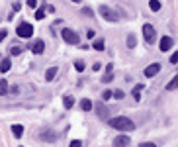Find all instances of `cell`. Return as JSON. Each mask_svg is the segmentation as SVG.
Masks as SVG:
<instances>
[{"label":"cell","mask_w":178,"mask_h":147,"mask_svg":"<svg viewBox=\"0 0 178 147\" xmlns=\"http://www.w3.org/2000/svg\"><path fill=\"white\" fill-rule=\"evenodd\" d=\"M145 90V86L143 85H137L135 88H133V98H135V100H141V92Z\"/></svg>","instance_id":"4fadbf2b"},{"label":"cell","mask_w":178,"mask_h":147,"mask_svg":"<svg viewBox=\"0 0 178 147\" xmlns=\"http://www.w3.org/2000/svg\"><path fill=\"white\" fill-rule=\"evenodd\" d=\"M6 30H0V41H4V39H6Z\"/></svg>","instance_id":"d6a6232c"},{"label":"cell","mask_w":178,"mask_h":147,"mask_svg":"<svg viewBox=\"0 0 178 147\" xmlns=\"http://www.w3.org/2000/svg\"><path fill=\"white\" fill-rule=\"evenodd\" d=\"M135 43H137L135 34H129V35H127V47H135Z\"/></svg>","instance_id":"ffe728a7"},{"label":"cell","mask_w":178,"mask_h":147,"mask_svg":"<svg viewBox=\"0 0 178 147\" xmlns=\"http://www.w3.org/2000/svg\"><path fill=\"white\" fill-rule=\"evenodd\" d=\"M149 8L153 10V12H159V10H160V2H159V0H151V2H149Z\"/></svg>","instance_id":"d6986e66"},{"label":"cell","mask_w":178,"mask_h":147,"mask_svg":"<svg viewBox=\"0 0 178 147\" xmlns=\"http://www.w3.org/2000/svg\"><path fill=\"white\" fill-rule=\"evenodd\" d=\"M71 147H82V141L74 139V141H71Z\"/></svg>","instance_id":"f546056e"},{"label":"cell","mask_w":178,"mask_h":147,"mask_svg":"<svg viewBox=\"0 0 178 147\" xmlns=\"http://www.w3.org/2000/svg\"><path fill=\"white\" fill-rule=\"evenodd\" d=\"M57 73H59V69H57V67H51V69H47V73H45V78H47V81H53Z\"/></svg>","instance_id":"5bb4252c"},{"label":"cell","mask_w":178,"mask_h":147,"mask_svg":"<svg viewBox=\"0 0 178 147\" xmlns=\"http://www.w3.org/2000/svg\"><path fill=\"white\" fill-rule=\"evenodd\" d=\"M143 35H145V41H147V43H153L155 38H157V31H155V28L151 24H145L143 26Z\"/></svg>","instance_id":"277c9868"},{"label":"cell","mask_w":178,"mask_h":147,"mask_svg":"<svg viewBox=\"0 0 178 147\" xmlns=\"http://www.w3.org/2000/svg\"><path fill=\"white\" fill-rule=\"evenodd\" d=\"M159 71H160V65L159 63H153V65H149L145 69V77H155V75H159Z\"/></svg>","instance_id":"9c48e42d"},{"label":"cell","mask_w":178,"mask_h":147,"mask_svg":"<svg viewBox=\"0 0 178 147\" xmlns=\"http://www.w3.org/2000/svg\"><path fill=\"white\" fill-rule=\"evenodd\" d=\"M172 45H174V41H172V38H168V35H164V38H160V43H159L160 51H168Z\"/></svg>","instance_id":"ba28073f"},{"label":"cell","mask_w":178,"mask_h":147,"mask_svg":"<svg viewBox=\"0 0 178 147\" xmlns=\"http://www.w3.org/2000/svg\"><path fill=\"white\" fill-rule=\"evenodd\" d=\"M61 35H63V39L67 41V43H71V45H77L78 43V34H74L71 28H63Z\"/></svg>","instance_id":"7a4b0ae2"},{"label":"cell","mask_w":178,"mask_h":147,"mask_svg":"<svg viewBox=\"0 0 178 147\" xmlns=\"http://www.w3.org/2000/svg\"><path fill=\"white\" fill-rule=\"evenodd\" d=\"M4 94H8V82L6 78H0V96H4Z\"/></svg>","instance_id":"e0dca14e"},{"label":"cell","mask_w":178,"mask_h":147,"mask_svg":"<svg viewBox=\"0 0 178 147\" xmlns=\"http://www.w3.org/2000/svg\"><path fill=\"white\" fill-rule=\"evenodd\" d=\"M82 14H84V16H94V12H92L90 8H82Z\"/></svg>","instance_id":"4dcf8cb0"},{"label":"cell","mask_w":178,"mask_h":147,"mask_svg":"<svg viewBox=\"0 0 178 147\" xmlns=\"http://www.w3.org/2000/svg\"><path fill=\"white\" fill-rule=\"evenodd\" d=\"M176 85H178V77H174V78H172V81L168 82V85H166V90H174Z\"/></svg>","instance_id":"7402d4cb"},{"label":"cell","mask_w":178,"mask_h":147,"mask_svg":"<svg viewBox=\"0 0 178 147\" xmlns=\"http://www.w3.org/2000/svg\"><path fill=\"white\" fill-rule=\"evenodd\" d=\"M112 98V90H104L102 92V100H110Z\"/></svg>","instance_id":"4316f807"},{"label":"cell","mask_w":178,"mask_h":147,"mask_svg":"<svg viewBox=\"0 0 178 147\" xmlns=\"http://www.w3.org/2000/svg\"><path fill=\"white\" fill-rule=\"evenodd\" d=\"M28 6L30 8H37V0H28Z\"/></svg>","instance_id":"1f68e13d"},{"label":"cell","mask_w":178,"mask_h":147,"mask_svg":"<svg viewBox=\"0 0 178 147\" xmlns=\"http://www.w3.org/2000/svg\"><path fill=\"white\" fill-rule=\"evenodd\" d=\"M41 137H43V139H47V141H55L57 135L53 133V132H41Z\"/></svg>","instance_id":"ac0fdd59"},{"label":"cell","mask_w":178,"mask_h":147,"mask_svg":"<svg viewBox=\"0 0 178 147\" xmlns=\"http://www.w3.org/2000/svg\"><path fill=\"white\" fill-rule=\"evenodd\" d=\"M94 49L96 51H104V39H96L94 41Z\"/></svg>","instance_id":"44dd1931"},{"label":"cell","mask_w":178,"mask_h":147,"mask_svg":"<svg viewBox=\"0 0 178 147\" xmlns=\"http://www.w3.org/2000/svg\"><path fill=\"white\" fill-rule=\"evenodd\" d=\"M35 18H37V20H43V18H45V10H43V8H37Z\"/></svg>","instance_id":"cb8c5ba5"},{"label":"cell","mask_w":178,"mask_h":147,"mask_svg":"<svg viewBox=\"0 0 178 147\" xmlns=\"http://www.w3.org/2000/svg\"><path fill=\"white\" fill-rule=\"evenodd\" d=\"M16 31H18L20 38H31V34H34V26L28 24V22H22L18 28H16Z\"/></svg>","instance_id":"3957f363"},{"label":"cell","mask_w":178,"mask_h":147,"mask_svg":"<svg viewBox=\"0 0 178 147\" xmlns=\"http://www.w3.org/2000/svg\"><path fill=\"white\" fill-rule=\"evenodd\" d=\"M71 2H77V4H78V2H80V0H71Z\"/></svg>","instance_id":"d590c367"},{"label":"cell","mask_w":178,"mask_h":147,"mask_svg":"<svg viewBox=\"0 0 178 147\" xmlns=\"http://www.w3.org/2000/svg\"><path fill=\"white\" fill-rule=\"evenodd\" d=\"M10 67H12V61H10V59H2V61H0V73H8Z\"/></svg>","instance_id":"7c38bea8"},{"label":"cell","mask_w":178,"mask_h":147,"mask_svg":"<svg viewBox=\"0 0 178 147\" xmlns=\"http://www.w3.org/2000/svg\"><path fill=\"white\" fill-rule=\"evenodd\" d=\"M80 108H82L84 112H90V110H92V102H90L88 98H84V100H80Z\"/></svg>","instance_id":"9a60e30c"},{"label":"cell","mask_w":178,"mask_h":147,"mask_svg":"<svg viewBox=\"0 0 178 147\" xmlns=\"http://www.w3.org/2000/svg\"><path fill=\"white\" fill-rule=\"evenodd\" d=\"M22 51H24V49H22V45H12V49H10V53H12V55H20L22 53Z\"/></svg>","instance_id":"603a6c76"},{"label":"cell","mask_w":178,"mask_h":147,"mask_svg":"<svg viewBox=\"0 0 178 147\" xmlns=\"http://www.w3.org/2000/svg\"><path fill=\"white\" fill-rule=\"evenodd\" d=\"M112 78H114V77H112V73H106V75H104V78H102V82H110Z\"/></svg>","instance_id":"83f0119b"},{"label":"cell","mask_w":178,"mask_h":147,"mask_svg":"<svg viewBox=\"0 0 178 147\" xmlns=\"http://www.w3.org/2000/svg\"><path fill=\"white\" fill-rule=\"evenodd\" d=\"M176 61H178V53L174 51V53L170 55V63H172V65H176Z\"/></svg>","instance_id":"f1b7e54d"},{"label":"cell","mask_w":178,"mask_h":147,"mask_svg":"<svg viewBox=\"0 0 178 147\" xmlns=\"http://www.w3.org/2000/svg\"><path fill=\"white\" fill-rule=\"evenodd\" d=\"M74 69H77L78 73H82L84 71V63L82 61H77V63H74Z\"/></svg>","instance_id":"d4e9b609"},{"label":"cell","mask_w":178,"mask_h":147,"mask_svg":"<svg viewBox=\"0 0 178 147\" xmlns=\"http://www.w3.org/2000/svg\"><path fill=\"white\" fill-rule=\"evenodd\" d=\"M12 133H14V137H16V139H20V137H22V133H24V125H20V124L12 125Z\"/></svg>","instance_id":"8fae6325"},{"label":"cell","mask_w":178,"mask_h":147,"mask_svg":"<svg viewBox=\"0 0 178 147\" xmlns=\"http://www.w3.org/2000/svg\"><path fill=\"white\" fill-rule=\"evenodd\" d=\"M108 122H110V125H112V128L120 129V132H133V129H135V124H133L129 118H125V116L108 118Z\"/></svg>","instance_id":"6da1fadb"},{"label":"cell","mask_w":178,"mask_h":147,"mask_svg":"<svg viewBox=\"0 0 178 147\" xmlns=\"http://www.w3.org/2000/svg\"><path fill=\"white\" fill-rule=\"evenodd\" d=\"M129 141H131V139H129L127 135H117V137L114 139V147H127Z\"/></svg>","instance_id":"30bf717a"},{"label":"cell","mask_w":178,"mask_h":147,"mask_svg":"<svg viewBox=\"0 0 178 147\" xmlns=\"http://www.w3.org/2000/svg\"><path fill=\"white\" fill-rule=\"evenodd\" d=\"M100 14L104 16L108 22H117V20H120V16H117L112 8H108V6H100Z\"/></svg>","instance_id":"5b68a950"},{"label":"cell","mask_w":178,"mask_h":147,"mask_svg":"<svg viewBox=\"0 0 178 147\" xmlns=\"http://www.w3.org/2000/svg\"><path fill=\"white\" fill-rule=\"evenodd\" d=\"M63 102H65V108H67V110H71V108L74 106V98H73V96H69V94L63 98Z\"/></svg>","instance_id":"2e32d148"},{"label":"cell","mask_w":178,"mask_h":147,"mask_svg":"<svg viewBox=\"0 0 178 147\" xmlns=\"http://www.w3.org/2000/svg\"><path fill=\"white\" fill-rule=\"evenodd\" d=\"M30 49L34 51V53L39 55V53H43V49H45V43H43L41 39H34V41L30 43Z\"/></svg>","instance_id":"52a82bcc"},{"label":"cell","mask_w":178,"mask_h":147,"mask_svg":"<svg viewBox=\"0 0 178 147\" xmlns=\"http://www.w3.org/2000/svg\"><path fill=\"white\" fill-rule=\"evenodd\" d=\"M86 35H88V38L92 39V38H94V30H88V31H86Z\"/></svg>","instance_id":"e575fe53"},{"label":"cell","mask_w":178,"mask_h":147,"mask_svg":"<svg viewBox=\"0 0 178 147\" xmlns=\"http://www.w3.org/2000/svg\"><path fill=\"white\" fill-rule=\"evenodd\" d=\"M112 96H114V98H117V100H121V98L125 96V94H123V90H116V92H112Z\"/></svg>","instance_id":"484cf974"},{"label":"cell","mask_w":178,"mask_h":147,"mask_svg":"<svg viewBox=\"0 0 178 147\" xmlns=\"http://www.w3.org/2000/svg\"><path fill=\"white\" fill-rule=\"evenodd\" d=\"M139 147H157V145H155V143H151V141H145V143H141Z\"/></svg>","instance_id":"836d02e7"},{"label":"cell","mask_w":178,"mask_h":147,"mask_svg":"<svg viewBox=\"0 0 178 147\" xmlns=\"http://www.w3.org/2000/svg\"><path fill=\"white\" fill-rule=\"evenodd\" d=\"M92 108L96 110L98 118H102V120H108V108L104 106V102H96V104H92Z\"/></svg>","instance_id":"8992f818"}]
</instances>
